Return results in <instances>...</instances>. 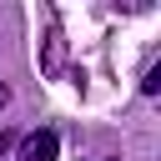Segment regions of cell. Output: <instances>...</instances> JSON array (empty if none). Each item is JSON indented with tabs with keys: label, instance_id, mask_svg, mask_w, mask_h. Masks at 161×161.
Wrapping results in <instances>:
<instances>
[{
	"label": "cell",
	"instance_id": "obj_3",
	"mask_svg": "<svg viewBox=\"0 0 161 161\" xmlns=\"http://www.w3.org/2000/svg\"><path fill=\"white\" fill-rule=\"evenodd\" d=\"M5 106H10V86L0 80V111H5Z\"/></svg>",
	"mask_w": 161,
	"mask_h": 161
},
{
	"label": "cell",
	"instance_id": "obj_2",
	"mask_svg": "<svg viewBox=\"0 0 161 161\" xmlns=\"http://www.w3.org/2000/svg\"><path fill=\"white\" fill-rule=\"evenodd\" d=\"M156 86H161V70L151 65V70H146V80H141V91H146V96H156Z\"/></svg>",
	"mask_w": 161,
	"mask_h": 161
},
{
	"label": "cell",
	"instance_id": "obj_1",
	"mask_svg": "<svg viewBox=\"0 0 161 161\" xmlns=\"http://www.w3.org/2000/svg\"><path fill=\"white\" fill-rule=\"evenodd\" d=\"M55 156H60V136L55 131H30L20 141V151H15V161H55Z\"/></svg>",
	"mask_w": 161,
	"mask_h": 161
},
{
	"label": "cell",
	"instance_id": "obj_4",
	"mask_svg": "<svg viewBox=\"0 0 161 161\" xmlns=\"http://www.w3.org/2000/svg\"><path fill=\"white\" fill-rule=\"evenodd\" d=\"M10 141H15V136H10V131H0V151H5V146H10Z\"/></svg>",
	"mask_w": 161,
	"mask_h": 161
},
{
	"label": "cell",
	"instance_id": "obj_5",
	"mask_svg": "<svg viewBox=\"0 0 161 161\" xmlns=\"http://www.w3.org/2000/svg\"><path fill=\"white\" fill-rule=\"evenodd\" d=\"M111 161H121V156H111Z\"/></svg>",
	"mask_w": 161,
	"mask_h": 161
}]
</instances>
